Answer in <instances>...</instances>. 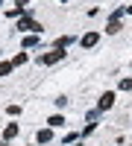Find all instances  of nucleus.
<instances>
[{
    "instance_id": "1a4fd4ad",
    "label": "nucleus",
    "mask_w": 132,
    "mask_h": 146,
    "mask_svg": "<svg viewBox=\"0 0 132 146\" xmlns=\"http://www.w3.org/2000/svg\"><path fill=\"white\" fill-rule=\"evenodd\" d=\"M70 41H74V38H70V35H59V38H56V44H53V47H56V50H65V47H68Z\"/></svg>"
},
{
    "instance_id": "ddd939ff",
    "label": "nucleus",
    "mask_w": 132,
    "mask_h": 146,
    "mask_svg": "<svg viewBox=\"0 0 132 146\" xmlns=\"http://www.w3.org/2000/svg\"><path fill=\"white\" fill-rule=\"evenodd\" d=\"M121 91H132V79H129V76L121 79Z\"/></svg>"
},
{
    "instance_id": "dca6fc26",
    "label": "nucleus",
    "mask_w": 132,
    "mask_h": 146,
    "mask_svg": "<svg viewBox=\"0 0 132 146\" xmlns=\"http://www.w3.org/2000/svg\"><path fill=\"white\" fill-rule=\"evenodd\" d=\"M123 12H126V15H132V6H126V9H123Z\"/></svg>"
},
{
    "instance_id": "0eeeda50",
    "label": "nucleus",
    "mask_w": 132,
    "mask_h": 146,
    "mask_svg": "<svg viewBox=\"0 0 132 146\" xmlns=\"http://www.w3.org/2000/svg\"><path fill=\"white\" fill-rule=\"evenodd\" d=\"M15 135H18V123H9V126L3 129V140L9 143V140H12V137H15Z\"/></svg>"
},
{
    "instance_id": "9b49d317",
    "label": "nucleus",
    "mask_w": 132,
    "mask_h": 146,
    "mask_svg": "<svg viewBox=\"0 0 132 146\" xmlns=\"http://www.w3.org/2000/svg\"><path fill=\"white\" fill-rule=\"evenodd\" d=\"M106 32H109V35L121 32V21H109V27H106Z\"/></svg>"
},
{
    "instance_id": "39448f33",
    "label": "nucleus",
    "mask_w": 132,
    "mask_h": 146,
    "mask_svg": "<svg viewBox=\"0 0 132 146\" xmlns=\"http://www.w3.org/2000/svg\"><path fill=\"white\" fill-rule=\"evenodd\" d=\"M97 41H100V35H97V32H85V35L79 38V44H82V47H94Z\"/></svg>"
},
{
    "instance_id": "f03ea898",
    "label": "nucleus",
    "mask_w": 132,
    "mask_h": 146,
    "mask_svg": "<svg viewBox=\"0 0 132 146\" xmlns=\"http://www.w3.org/2000/svg\"><path fill=\"white\" fill-rule=\"evenodd\" d=\"M62 56H65V50H56V47H53L50 53L38 56V62H41V64H56V62H59V58H62Z\"/></svg>"
},
{
    "instance_id": "6e6552de",
    "label": "nucleus",
    "mask_w": 132,
    "mask_h": 146,
    "mask_svg": "<svg viewBox=\"0 0 132 146\" xmlns=\"http://www.w3.org/2000/svg\"><path fill=\"white\" fill-rule=\"evenodd\" d=\"M47 126H50V129H62V126H65V117H62V114H53L50 120H47Z\"/></svg>"
},
{
    "instance_id": "f257e3e1",
    "label": "nucleus",
    "mask_w": 132,
    "mask_h": 146,
    "mask_svg": "<svg viewBox=\"0 0 132 146\" xmlns=\"http://www.w3.org/2000/svg\"><path fill=\"white\" fill-rule=\"evenodd\" d=\"M15 27H18V32H38V35H41V23L29 15V9H27V15H23V18H18Z\"/></svg>"
},
{
    "instance_id": "f3484780",
    "label": "nucleus",
    "mask_w": 132,
    "mask_h": 146,
    "mask_svg": "<svg viewBox=\"0 0 132 146\" xmlns=\"http://www.w3.org/2000/svg\"><path fill=\"white\" fill-rule=\"evenodd\" d=\"M0 146H9V143H6V140H3V143H0Z\"/></svg>"
},
{
    "instance_id": "4468645a",
    "label": "nucleus",
    "mask_w": 132,
    "mask_h": 146,
    "mask_svg": "<svg viewBox=\"0 0 132 146\" xmlns=\"http://www.w3.org/2000/svg\"><path fill=\"white\" fill-rule=\"evenodd\" d=\"M6 114H12V117H18V114H21V108H18V105H9V108H6Z\"/></svg>"
},
{
    "instance_id": "423d86ee",
    "label": "nucleus",
    "mask_w": 132,
    "mask_h": 146,
    "mask_svg": "<svg viewBox=\"0 0 132 146\" xmlns=\"http://www.w3.org/2000/svg\"><path fill=\"white\" fill-rule=\"evenodd\" d=\"M53 140V129L47 126V129H38V143H50Z\"/></svg>"
},
{
    "instance_id": "a211bd4d",
    "label": "nucleus",
    "mask_w": 132,
    "mask_h": 146,
    "mask_svg": "<svg viewBox=\"0 0 132 146\" xmlns=\"http://www.w3.org/2000/svg\"><path fill=\"white\" fill-rule=\"evenodd\" d=\"M62 3H68V0H62Z\"/></svg>"
},
{
    "instance_id": "20e7f679",
    "label": "nucleus",
    "mask_w": 132,
    "mask_h": 146,
    "mask_svg": "<svg viewBox=\"0 0 132 146\" xmlns=\"http://www.w3.org/2000/svg\"><path fill=\"white\" fill-rule=\"evenodd\" d=\"M38 41H41V35H38V32H29L27 38H23V50H32V47H38Z\"/></svg>"
},
{
    "instance_id": "f8f14e48",
    "label": "nucleus",
    "mask_w": 132,
    "mask_h": 146,
    "mask_svg": "<svg viewBox=\"0 0 132 146\" xmlns=\"http://www.w3.org/2000/svg\"><path fill=\"white\" fill-rule=\"evenodd\" d=\"M12 70H15V67H12V62H0V76H9Z\"/></svg>"
},
{
    "instance_id": "2eb2a0df",
    "label": "nucleus",
    "mask_w": 132,
    "mask_h": 146,
    "mask_svg": "<svg viewBox=\"0 0 132 146\" xmlns=\"http://www.w3.org/2000/svg\"><path fill=\"white\" fill-rule=\"evenodd\" d=\"M27 3H29V0H18V6H27Z\"/></svg>"
},
{
    "instance_id": "9d476101",
    "label": "nucleus",
    "mask_w": 132,
    "mask_h": 146,
    "mask_svg": "<svg viewBox=\"0 0 132 146\" xmlns=\"http://www.w3.org/2000/svg\"><path fill=\"white\" fill-rule=\"evenodd\" d=\"M27 58H29L27 53H18L15 58H12V67H21V64H27Z\"/></svg>"
},
{
    "instance_id": "7ed1b4c3",
    "label": "nucleus",
    "mask_w": 132,
    "mask_h": 146,
    "mask_svg": "<svg viewBox=\"0 0 132 146\" xmlns=\"http://www.w3.org/2000/svg\"><path fill=\"white\" fill-rule=\"evenodd\" d=\"M112 105H115V91H106L100 96V102H97V111H109Z\"/></svg>"
}]
</instances>
